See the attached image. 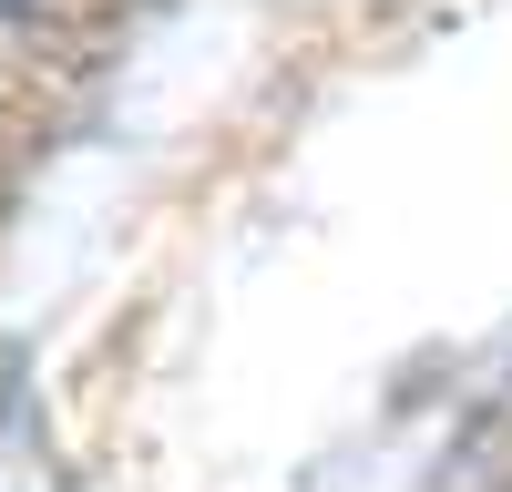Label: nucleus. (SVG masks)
<instances>
[{"instance_id": "f257e3e1", "label": "nucleus", "mask_w": 512, "mask_h": 492, "mask_svg": "<svg viewBox=\"0 0 512 492\" xmlns=\"http://www.w3.org/2000/svg\"><path fill=\"white\" fill-rule=\"evenodd\" d=\"M11 11H21V0H0V21H11Z\"/></svg>"}]
</instances>
